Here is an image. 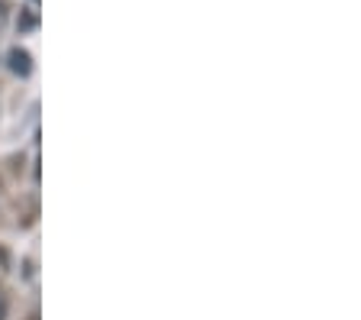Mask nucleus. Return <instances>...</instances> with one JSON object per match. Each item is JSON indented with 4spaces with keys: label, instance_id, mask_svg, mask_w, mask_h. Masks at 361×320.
Instances as JSON below:
<instances>
[{
    "label": "nucleus",
    "instance_id": "f03ea898",
    "mask_svg": "<svg viewBox=\"0 0 361 320\" xmlns=\"http://www.w3.org/2000/svg\"><path fill=\"white\" fill-rule=\"evenodd\" d=\"M4 317H7V297L0 295V320H4Z\"/></svg>",
    "mask_w": 361,
    "mask_h": 320
},
{
    "label": "nucleus",
    "instance_id": "7ed1b4c3",
    "mask_svg": "<svg viewBox=\"0 0 361 320\" xmlns=\"http://www.w3.org/2000/svg\"><path fill=\"white\" fill-rule=\"evenodd\" d=\"M4 16H7V4L0 0V23H4Z\"/></svg>",
    "mask_w": 361,
    "mask_h": 320
},
{
    "label": "nucleus",
    "instance_id": "f257e3e1",
    "mask_svg": "<svg viewBox=\"0 0 361 320\" xmlns=\"http://www.w3.org/2000/svg\"><path fill=\"white\" fill-rule=\"evenodd\" d=\"M10 71H13V75H23V78L32 71V59L26 49H13V52H10Z\"/></svg>",
    "mask_w": 361,
    "mask_h": 320
}]
</instances>
